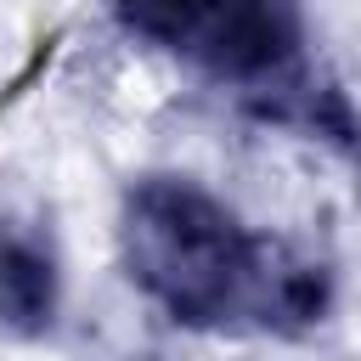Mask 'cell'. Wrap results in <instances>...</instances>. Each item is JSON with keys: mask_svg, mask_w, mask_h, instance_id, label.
Instances as JSON below:
<instances>
[{"mask_svg": "<svg viewBox=\"0 0 361 361\" xmlns=\"http://www.w3.org/2000/svg\"><path fill=\"white\" fill-rule=\"evenodd\" d=\"M118 259L130 282L197 333H310L333 305V271L293 243L254 237L186 175H141L118 203Z\"/></svg>", "mask_w": 361, "mask_h": 361, "instance_id": "cell-1", "label": "cell"}, {"mask_svg": "<svg viewBox=\"0 0 361 361\" xmlns=\"http://www.w3.org/2000/svg\"><path fill=\"white\" fill-rule=\"evenodd\" d=\"M124 34L243 90H282L299 68V0H113Z\"/></svg>", "mask_w": 361, "mask_h": 361, "instance_id": "cell-2", "label": "cell"}, {"mask_svg": "<svg viewBox=\"0 0 361 361\" xmlns=\"http://www.w3.org/2000/svg\"><path fill=\"white\" fill-rule=\"evenodd\" d=\"M62 310V259L39 214L0 209V333L45 338Z\"/></svg>", "mask_w": 361, "mask_h": 361, "instance_id": "cell-3", "label": "cell"}]
</instances>
